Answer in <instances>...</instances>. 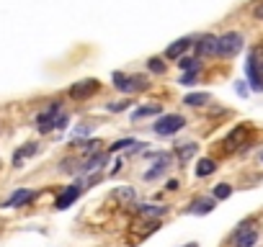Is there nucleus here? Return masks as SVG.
<instances>
[{
	"mask_svg": "<svg viewBox=\"0 0 263 247\" xmlns=\"http://www.w3.org/2000/svg\"><path fill=\"white\" fill-rule=\"evenodd\" d=\"M245 72H248V80H250L253 91L255 93H263V49H253L248 54Z\"/></svg>",
	"mask_w": 263,
	"mask_h": 247,
	"instance_id": "obj_1",
	"label": "nucleus"
},
{
	"mask_svg": "<svg viewBox=\"0 0 263 247\" xmlns=\"http://www.w3.org/2000/svg\"><path fill=\"white\" fill-rule=\"evenodd\" d=\"M240 49H243V34L230 31L217 39V57H235Z\"/></svg>",
	"mask_w": 263,
	"mask_h": 247,
	"instance_id": "obj_2",
	"label": "nucleus"
},
{
	"mask_svg": "<svg viewBox=\"0 0 263 247\" xmlns=\"http://www.w3.org/2000/svg\"><path fill=\"white\" fill-rule=\"evenodd\" d=\"M183 126H186V119H183V116H178V114H165V116L158 119L155 134H160V137H170V134L181 131Z\"/></svg>",
	"mask_w": 263,
	"mask_h": 247,
	"instance_id": "obj_3",
	"label": "nucleus"
},
{
	"mask_svg": "<svg viewBox=\"0 0 263 247\" xmlns=\"http://www.w3.org/2000/svg\"><path fill=\"white\" fill-rule=\"evenodd\" d=\"M98 88L101 83L98 80H83V83H75L70 88V98L73 101H88V98H93L98 93Z\"/></svg>",
	"mask_w": 263,
	"mask_h": 247,
	"instance_id": "obj_4",
	"label": "nucleus"
},
{
	"mask_svg": "<svg viewBox=\"0 0 263 247\" xmlns=\"http://www.w3.org/2000/svg\"><path fill=\"white\" fill-rule=\"evenodd\" d=\"M80 191H83V181H75V183H73L68 191H64V193H62V196L54 201V209H57V211H64V209H70V206L75 204V198L80 196Z\"/></svg>",
	"mask_w": 263,
	"mask_h": 247,
	"instance_id": "obj_5",
	"label": "nucleus"
},
{
	"mask_svg": "<svg viewBox=\"0 0 263 247\" xmlns=\"http://www.w3.org/2000/svg\"><path fill=\"white\" fill-rule=\"evenodd\" d=\"M150 157H155V168L145 173V178H147V181H152V178L163 175V173L170 168V162H173V157H170L168 152H155V154H150Z\"/></svg>",
	"mask_w": 263,
	"mask_h": 247,
	"instance_id": "obj_6",
	"label": "nucleus"
},
{
	"mask_svg": "<svg viewBox=\"0 0 263 247\" xmlns=\"http://www.w3.org/2000/svg\"><path fill=\"white\" fill-rule=\"evenodd\" d=\"M258 242V232L248 229V221L240 224V229L235 232V247H253Z\"/></svg>",
	"mask_w": 263,
	"mask_h": 247,
	"instance_id": "obj_7",
	"label": "nucleus"
},
{
	"mask_svg": "<svg viewBox=\"0 0 263 247\" xmlns=\"http://www.w3.org/2000/svg\"><path fill=\"white\" fill-rule=\"evenodd\" d=\"M36 198V193L34 191H29V188H21V191H16L6 204H3V209H18V206H26V204H31V201Z\"/></svg>",
	"mask_w": 263,
	"mask_h": 247,
	"instance_id": "obj_8",
	"label": "nucleus"
},
{
	"mask_svg": "<svg viewBox=\"0 0 263 247\" xmlns=\"http://www.w3.org/2000/svg\"><path fill=\"white\" fill-rule=\"evenodd\" d=\"M57 111H59V103H54L47 114H39L36 116V129L41 131V134H47V131H52L54 129V116H57Z\"/></svg>",
	"mask_w": 263,
	"mask_h": 247,
	"instance_id": "obj_9",
	"label": "nucleus"
},
{
	"mask_svg": "<svg viewBox=\"0 0 263 247\" xmlns=\"http://www.w3.org/2000/svg\"><path fill=\"white\" fill-rule=\"evenodd\" d=\"M196 52H199L202 57H217V36L204 34L199 41H196Z\"/></svg>",
	"mask_w": 263,
	"mask_h": 247,
	"instance_id": "obj_10",
	"label": "nucleus"
},
{
	"mask_svg": "<svg viewBox=\"0 0 263 247\" xmlns=\"http://www.w3.org/2000/svg\"><path fill=\"white\" fill-rule=\"evenodd\" d=\"M188 47H191V39L183 36V39H178L175 44H170L168 52H165V57H168V59H178V57H183V52H186Z\"/></svg>",
	"mask_w": 263,
	"mask_h": 247,
	"instance_id": "obj_11",
	"label": "nucleus"
},
{
	"mask_svg": "<svg viewBox=\"0 0 263 247\" xmlns=\"http://www.w3.org/2000/svg\"><path fill=\"white\" fill-rule=\"evenodd\" d=\"M214 204H217L214 198H199V201L191 204L188 214H209V211H214Z\"/></svg>",
	"mask_w": 263,
	"mask_h": 247,
	"instance_id": "obj_12",
	"label": "nucleus"
},
{
	"mask_svg": "<svg viewBox=\"0 0 263 247\" xmlns=\"http://www.w3.org/2000/svg\"><path fill=\"white\" fill-rule=\"evenodd\" d=\"M106 160H108V154H103V152H98V154H93L91 160H88L83 168H80V173H93V170H101L103 165H106Z\"/></svg>",
	"mask_w": 263,
	"mask_h": 247,
	"instance_id": "obj_13",
	"label": "nucleus"
},
{
	"mask_svg": "<svg viewBox=\"0 0 263 247\" xmlns=\"http://www.w3.org/2000/svg\"><path fill=\"white\" fill-rule=\"evenodd\" d=\"M137 211L142 214V216H165L168 214V206H155V204H140L137 206Z\"/></svg>",
	"mask_w": 263,
	"mask_h": 247,
	"instance_id": "obj_14",
	"label": "nucleus"
},
{
	"mask_svg": "<svg viewBox=\"0 0 263 247\" xmlns=\"http://www.w3.org/2000/svg\"><path fill=\"white\" fill-rule=\"evenodd\" d=\"M160 106H140V108H135L132 111V119L135 121H140V119H147V116H158L160 114Z\"/></svg>",
	"mask_w": 263,
	"mask_h": 247,
	"instance_id": "obj_15",
	"label": "nucleus"
},
{
	"mask_svg": "<svg viewBox=\"0 0 263 247\" xmlns=\"http://www.w3.org/2000/svg\"><path fill=\"white\" fill-rule=\"evenodd\" d=\"M36 149H39V144H26L24 149H18V152L13 154V165H16V168H21V162H24L26 157H34V154H36Z\"/></svg>",
	"mask_w": 263,
	"mask_h": 247,
	"instance_id": "obj_16",
	"label": "nucleus"
},
{
	"mask_svg": "<svg viewBox=\"0 0 263 247\" xmlns=\"http://www.w3.org/2000/svg\"><path fill=\"white\" fill-rule=\"evenodd\" d=\"M214 170H217V162H214V160H209V157L199 160V165H196V175H199V178H207V175H212Z\"/></svg>",
	"mask_w": 263,
	"mask_h": 247,
	"instance_id": "obj_17",
	"label": "nucleus"
},
{
	"mask_svg": "<svg viewBox=\"0 0 263 247\" xmlns=\"http://www.w3.org/2000/svg\"><path fill=\"white\" fill-rule=\"evenodd\" d=\"M114 88H116V91H124V93H132V77L116 72L114 75Z\"/></svg>",
	"mask_w": 263,
	"mask_h": 247,
	"instance_id": "obj_18",
	"label": "nucleus"
},
{
	"mask_svg": "<svg viewBox=\"0 0 263 247\" xmlns=\"http://www.w3.org/2000/svg\"><path fill=\"white\" fill-rule=\"evenodd\" d=\"M196 149H199V147H196L193 142H188L186 147H183V144H181V147H175V154L181 157V162H186V160H191V157L196 154Z\"/></svg>",
	"mask_w": 263,
	"mask_h": 247,
	"instance_id": "obj_19",
	"label": "nucleus"
},
{
	"mask_svg": "<svg viewBox=\"0 0 263 247\" xmlns=\"http://www.w3.org/2000/svg\"><path fill=\"white\" fill-rule=\"evenodd\" d=\"M183 103L186 106H204V103H209V93H191V96H186L183 98Z\"/></svg>",
	"mask_w": 263,
	"mask_h": 247,
	"instance_id": "obj_20",
	"label": "nucleus"
},
{
	"mask_svg": "<svg viewBox=\"0 0 263 247\" xmlns=\"http://www.w3.org/2000/svg\"><path fill=\"white\" fill-rule=\"evenodd\" d=\"M132 77V93H137V91H147L150 88V83H147V77L145 75H129Z\"/></svg>",
	"mask_w": 263,
	"mask_h": 247,
	"instance_id": "obj_21",
	"label": "nucleus"
},
{
	"mask_svg": "<svg viewBox=\"0 0 263 247\" xmlns=\"http://www.w3.org/2000/svg\"><path fill=\"white\" fill-rule=\"evenodd\" d=\"M232 196V186L230 183H219L214 188V201H222V198H230Z\"/></svg>",
	"mask_w": 263,
	"mask_h": 247,
	"instance_id": "obj_22",
	"label": "nucleus"
},
{
	"mask_svg": "<svg viewBox=\"0 0 263 247\" xmlns=\"http://www.w3.org/2000/svg\"><path fill=\"white\" fill-rule=\"evenodd\" d=\"M132 144H137V139H132V137H126V139H119V142H114L111 147H108V152H119V149H129Z\"/></svg>",
	"mask_w": 263,
	"mask_h": 247,
	"instance_id": "obj_23",
	"label": "nucleus"
},
{
	"mask_svg": "<svg viewBox=\"0 0 263 247\" xmlns=\"http://www.w3.org/2000/svg\"><path fill=\"white\" fill-rule=\"evenodd\" d=\"M178 67L181 70H199V62L191 57H178Z\"/></svg>",
	"mask_w": 263,
	"mask_h": 247,
	"instance_id": "obj_24",
	"label": "nucleus"
},
{
	"mask_svg": "<svg viewBox=\"0 0 263 247\" xmlns=\"http://www.w3.org/2000/svg\"><path fill=\"white\" fill-rule=\"evenodd\" d=\"M150 70L155 72V75H163V72H165V64H163V59L152 57V59H150Z\"/></svg>",
	"mask_w": 263,
	"mask_h": 247,
	"instance_id": "obj_25",
	"label": "nucleus"
},
{
	"mask_svg": "<svg viewBox=\"0 0 263 247\" xmlns=\"http://www.w3.org/2000/svg\"><path fill=\"white\" fill-rule=\"evenodd\" d=\"M243 137H245V129H243V126H240L237 131H232V134H230V137H227V144H232V147H235V144H237L240 139H243Z\"/></svg>",
	"mask_w": 263,
	"mask_h": 247,
	"instance_id": "obj_26",
	"label": "nucleus"
},
{
	"mask_svg": "<svg viewBox=\"0 0 263 247\" xmlns=\"http://www.w3.org/2000/svg\"><path fill=\"white\" fill-rule=\"evenodd\" d=\"M196 75H199V70H188L186 75H181V85H193L196 83Z\"/></svg>",
	"mask_w": 263,
	"mask_h": 247,
	"instance_id": "obj_27",
	"label": "nucleus"
},
{
	"mask_svg": "<svg viewBox=\"0 0 263 247\" xmlns=\"http://www.w3.org/2000/svg\"><path fill=\"white\" fill-rule=\"evenodd\" d=\"M129 103H132V101H119V103H108L106 108L111 111V114H116V111H124V108H129Z\"/></svg>",
	"mask_w": 263,
	"mask_h": 247,
	"instance_id": "obj_28",
	"label": "nucleus"
},
{
	"mask_svg": "<svg viewBox=\"0 0 263 247\" xmlns=\"http://www.w3.org/2000/svg\"><path fill=\"white\" fill-rule=\"evenodd\" d=\"M253 13H255V18H263V3H260V6H255V11H253Z\"/></svg>",
	"mask_w": 263,
	"mask_h": 247,
	"instance_id": "obj_29",
	"label": "nucleus"
},
{
	"mask_svg": "<svg viewBox=\"0 0 263 247\" xmlns=\"http://www.w3.org/2000/svg\"><path fill=\"white\" fill-rule=\"evenodd\" d=\"M165 188H168V191H175V188H178V181H168Z\"/></svg>",
	"mask_w": 263,
	"mask_h": 247,
	"instance_id": "obj_30",
	"label": "nucleus"
},
{
	"mask_svg": "<svg viewBox=\"0 0 263 247\" xmlns=\"http://www.w3.org/2000/svg\"><path fill=\"white\" fill-rule=\"evenodd\" d=\"M186 247H196V244H193V242H191V244H186Z\"/></svg>",
	"mask_w": 263,
	"mask_h": 247,
	"instance_id": "obj_31",
	"label": "nucleus"
},
{
	"mask_svg": "<svg viewBox=\"0 0 263 247\" xmlns=\"http://www.w3.org/2000/svg\"><path fill=\"white\" fill-rule=\"evenodd\" d=\"M260 160H263V152H260Z\"/></svg>",
	"mask_w": 263,
	"mask_h": 247,
	"instance_id": "obj_32",
	"label": "nucleus"
}]
</instances>
